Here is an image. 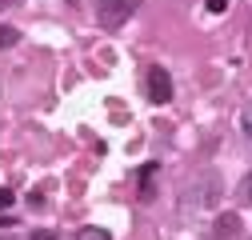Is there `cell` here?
I'll use <instances>...</instances> for the list:
<instances>
[{
  "label": "cell",
  "mask_w": 252,
  "mask_h": 240,
  "mask_svg": "<svg viewBox=\"0 0 252 240\" xmlns=\"http://www.w3.org/2000/svg\"><path fill=\"white\" fill-rule=\"evenodd\" d=\"M220 176L216 172H200V176H192L184 184V192H180V208L188 216H204V212H212L216 208V200H220Z\"/></svg>",
  "instance_id": "cell-1"
},
{
  "label": "cell",
  "mask_w": 252,
  "mask_h": 240,
  "mask_svg": "<svg viewBox=\"0 0 252 240\" xmlns=\"http://www.w3.org/2000/svg\"><path fill=\"white\" fill-rule=\"evenodd\" d=\"M96 4V20L108 24V28H120L124 20H132L136 8H140V0H92Z\"/></svg>",
  "instance_id": "cell-2"
},
{
  "label": "cell",
  "mask_w": 252,
  "mask_h": 240,
  "mask_svg": "<svg viewBox=\"0 0 252 240\" xmlns=\"http://www.w3.org/2000/svg\"><path fill=\"white\" fill-rule=\"evenodd\" d=\"M144 96H148V104H168V100H172V76H168V68H160V64L148 68V76H144Z\"/></svg>",
  "instance_id": "cell-3"
},
{
  "label": "cell",
  "mask_w": 252,
  "mask_h": 240,
  "mask_svg": "<svg viewBox=\"0 0 252 240\" xmlns=\"http://www.w3.org/2000/svg\"><path fill=\"white\" fill-rule=\"evenodd\" d=\"M16 44H20V32L12 24H0V48H16Z\"/></svg>",
  "instance_id": "cell-4"
},
{
  "label": "cell",
  "mask_w": 252,
  "mask_h": 240,
  "mask_svg": "<svg viewBox=\"0 0 252 240\" xmlns=\"http://www.w3.org/2000/svg\"><path fill=\"white\" fill-rule=\"evenodd\" d=\"M76 240H112V236H108V228L88 224V228H80V232H76Z\"/></svg>",
  "instance_id": "cell-5"
},
{
  "label": "cell",
  "mask_w": 252,
  "mask_h": 240,
  "mask_svg": "<svg viewBox=\"0 0 252 240\" xmlns=\"http://www.w3.org/2000/svg\"><path fill=\"white\" fill-rule=\"evenodd\" d=\"M236 228H240V220H236V216H224V220L216 224V236H232Z\"/></svg>",
  "instance_id": "cell-6"
},
{
  "label": "cell",
  "mask_w": 252,
  "mask_h": 240,
  "mask_svg": "<svg viewBox=\"0 0 252 240\" xmlns=\"http://www.w3.org/2000/svg\"><path fill=\"white\" fill-rule=\"evenodd\" d=\"M240 132L252 140V104H244V112H240Z\"/></svg>",
  "instance_id": "cell-7"
},
{
  "label": "cell",
  "mask_w": 252,
  "mask_h": 240,
  "mask_svg": "<svg viewBox=\"0 0 252 240\" xmlns=\"http://www.w3.org/2000/svg\"><path fill=\"white\" fill-rule=\"evenodd\" d=\"M240 204H252V172L244 176V184H240Z\"/></svg>",
  "instance_id": "cell-8"
},
{
  "label": "cell",
  "mask_w": 252,
  "mask_h": 240,
  "mask_svg": "<svg viewBox=\"0 0 252 240\" xmlns=\"http://www.w3.org/2000/svg\"><path fill=\"white\" fill-rule=\"evenodd\" d=\"M16 204V192L12 188H0V208H12Z\"/></svg>",
  "instance_id": "cell-9"
},
{
  "label": "cell",
  "mask_w": 252,
  "mask_h": 240,
  "mask_svg": "<svg viewBox=\"0 0 252 240\" xmlns=\"http://www.w3.org/2000/svg\"><path fill=\"white\" fill-rule=\"evenodd\" d=\"M204 8H208V12H224L228 0H204Z\"/></svg>",
  "instance_id": "cell-10"
},
{
  "label": "cell",
  "mask_w": 252,
  "mask_h": 240,
  "mask_svg": "<svg viewBox=\"0 0 252 240\" xmlns=\"http://www.w3.org/2000/svg\"><path fill=\"white\" fill-rule=\"evenodd\" d=\"M32 240H56V232H48V228H36V232H32Z\"/></svg>",
  "instance_id": "cell-11"
},
{
  "label": "cell",
  "mask_w": 252,
  "mask_h": 240,
  "mask_svg": "<svg viewBox=\"0 0 252 240\" xmlns=\"http://www.w3.org/2000/svg\"><path fill=\"white\" fill-rule=\"evenodd\" d=\"M16 4H24V0H0V12H8V8H16Z\"/></svg>",
  "instance_id": "cell-12"
}]
</instances>
